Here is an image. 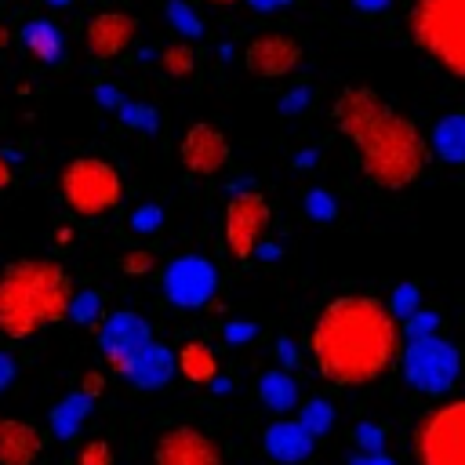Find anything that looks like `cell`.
I'll list each match as a JSON object with an SVG mask.
<instances>
[{"instance_id": "13", "label": "cell", "mask_w": 465, "mask_h": 465, "mask_svg": "<svg viewBox=\"0 0 465 465\" xmlns=\"http://www.w3.org/2000/svg\"><path fill=\"white\" fill-rule=\"evenodd\" d=\"M298 62H302V44L294 36H287V33H262L243 51V65L258 80L291 76L298 69Z\"/></svg>"}, {"instance_id": "35", "label": "cell", "mask_w": 465, "mask_h": 465, "mask_svg": "<svg viewBox=\"0 0 465 465\" xmlns=\"http://www.w3.org/2000/svg\"><path fill=\"white\" fill-rule=\"evenodd\" d=\"M102 389H105V374H102V371H87V374H84V385H80V392L94 400Z\"/></svg>"}, {"instance_id": "5", "label": "cell", "mask_w": 465, "mask_h": 465, "mask_svg": "<svg viewBox=\"0 0 465 465\" xmlns=\"http://www.w3.org/2000/svg\"><path fill=\"white\" fill-rule=\"evenodd\" d=\"M62 203L80 218H102L120 207L124 178L102 156H73L58 174Z\"/></svg>"}, {"instance_id": "33", "label": "cell", "mask_w": 465, "mask_h": 465, "mask_svg": "<svg viewBox=\"0 0 465 465\" xmlns=\"http://www.w3.org/2000/svg\"><path fill=\"white\" fill-rule=\"evenodd\" d=\"M120 113H124V120L134 124V127H149V131L156 127V113H153L149 105H124Z\"/></svg>"}, {"instance_id": "37", "label": "cell", "mask_w": 465, "mask_h": 465, "mask_svg": "<svg viewBox=\"0 0 465 465\" xmlns=\"http://www.w3.org/2000/svg\"><path fill=\"white\" fill-rule=\"evenodd\" d=\"M15 374H18V367H15V360L7 356V352H0V392L15 381Z\"/></svg>"}, {"instance_id": "40", "label": "cell", "mask_w": 465, "mask_h": 465, "mask_svg": "<svg viewBox=\"0 0 465 465\" xmlns=\"http://www.w3.org/2000/svg\"><path fill=\"white\" fill-rule=\"evenodd\" d=\"M352 7L371 15V11H385V7H389V0H352Z\"/></svg>"}, {"instance_id": "19", "label": "cell", "mask_w": 465, "mask_h": 465, "mask_svg": "<svg viewBox=\"0 0 465 465\" xmlns=\"http://www.w3.org/2000/svg\"><path fill=\"white\" fill-rule=\"evenodd\" d=\"M174 363H178V374L193 385H214V378H218V356L203 341H185L178 349Z\"/></svg>"}, {"instance_id": "42", "label": "cell", "mask_w": 465, "mask_h": 465, "mask_svg": "<svg viewBox=\"0 0 465 465\" xmlns=\"http://www.w3.org/2000/svg\"><path fill=\"white\" fill-rule=\"evenodd\" d=\"M280 360H283V363H291V360H294V345H291L287 338L280 341Z\"/></svg>"}, {"instance_id": "12", "label": "cell", "mask_w": 465, "mask_h": 465, "mask_svg": "<svg viewBox=\"0 0 465 465\" xmlns=\"http://www.w3.org/2000/svg\"><path fill=\"white\" fill-rule=\"evenodd\" d=\"M178 156H182V167L189 174H218L225 163H229V138L218 124H207V120H196L185 127L182 134V145H178Z\"/></svg>"}, {"instance_id": "46", "label": "cell", "mask_w": 465, "mask_h": 465, "mask_svg": "<svg viewBox=\"0 0 465 465\" xmlns=\"http://www.w3.org/2000/svg\"><path fill=\"white\" fill-rule=\"evenodd\" d=\"M276 4H294V0H276Z\"/></svg>"}, {"instance_id": "23", "label": "cell", "mask_w": 465, "mask_h": 465, "mask_svg": "<svg viewBox=\"0 0 465 465\" xmlns=\"http://www.w3.org/2000/svg\"><path fill=\"white\" fill-rule=\"evenodd\" d=\"M160 69L167 76H174V80H185L196 69V51L189 44H171V47L160 51Z\"/></svg>"}, {"instance_id": "10", "label": "cell", "mask_w": 465, "mask_h": 465, "mask_svg": "<svg viewBox=\"0 0 465 465\" xmlns=\"http://www.w3.org/2000/svg\"><path fill=\"white\" fill-rule=\"evenodd\" d=\"M145 345H153V331H149V323H145L138 312L120 309V312H109V316L102 320L98 349H102L109 371L124 374V371L131 367V360H134Z\"/></svg>"}, {"instance_id": "24", "label": "cell", "mask_w": 465, "mask_h": 465, "mask_svg": "<svg viewBox=\"0 0 465 465\" xmlns=\"http://www.w3.org/2000/svg\"><path fill=\"white\" fill-rule=\"evenodd\" d=\"M298 421H302V429L309 432V436H327V429L334 425V407L327 403V400H309L305 407H298Z\"/></svg>"}, {"instance_id": "18", "label": "cell", "mask_w": 465, "mask_h": 465, "mask_svg": "<svg viewBox=\"0 0 465 465\" xmlns=\"http://www.w3.org/2000/svg\"><path fill=\"white\" fill-rule=\"evenodd\" d=\"M429 149L443 163H465V113H447L429 131Z\"/></svg>"}, {"instance_id": "41", "label": "cell", "mask_w": 465, "mask_h": 465, "mask_svg": "<svg viewBox=\"0 0 465 465\" xmlns=\"http://www.w3.org/2000/svg\"><path fill=\"white\" fill-rule=\"evenodd\" d=\"M11 178H15V171H11V163H7V156L0 153V193L11 185Z\"/></svg>"}, {"instance_id": "9", "label": "cell", "mask_w": 465, "mask_h": 465, "mask_svg": "<svg viewBox=\"0 0 465 465\" xmlns=\"http://www.w3.org/2000/svg\"><path fill=\"white\" fill-rule=\"evenodd\" d=\"M214 291H218V272L200 254H182L163 269V294H167V302H174L182 309L207 305L214 298Z\"/></svg>"}, {"instance_id": "14", "label": "cell", "mask_w": 465, "mask_h": 465, "mask_svg": "<svg viewBox=\"0 0 465 465\" xmlns=\"http://www.w3.org/2000/svg\"><path fill=\"white\" fill-rule=\"evenodd\" d=\"M134 33H138V18L134 15H127V11H98L84 25V44H87L91 58L109 62V58H120L131 47Z\"/></svg>"}, {"instance_id": "4", "label": "cell", "mask_w": 465, "mask_h": 465, "mask_svg": "<svg viewBox=\"0 0 465 465\" xmlns=\"http://www.w3.org/2000/svg\"><path fill=\"white\" fill-rule=\"evenodd\" d=\"M407 33L429 62L465 80V0H414Z\"/></svg>"}, {"instance_id": "28", "label": "cell", "mask_w": 465, "mask_h": 465, "mask_svg": "<svg viewBox=\"0 0 465 465\" xmlns=\"http://www.w3.org/2000/svg\"><path fill=\"white\" fill-rule=\"evenodd\" d=\"M305 211H309V218H316V222H331V218L338 214V203H334L331 193L309 189V193H305Z\"/></svg>"}, {"instance_id": "17", "label": "cell", "mask_w": 465, "mask_h": 465, "mask_svg": "<svg viewBox=\"0 0 465 465\" xmlns=\"http://www.w3.org/2000/svg\"><path fill=\"white\" fill-rule=\"evenodd\" d=\"M174 352L167 349V345H160V341H153V345H145L134 360H131V367L120 374V378H127L131 385H138V389H163L171 378H174Z\"/></svg>"}, {"instance_id": "27", "label": "cell", "mask_w": 465, "mask_h": 465, "mask_svg": "<svg viewBox=\"0 0 465 465\" xmlns=\"http://www.w3.org/2000/svg\"><path fill=\"white\" fill-rule=\"evenodd\" d=\"M69 316H73L76 323H94V320H102V298H98V291H80V294L73 298Z\"/></svg>"}, {"instance_id": "20", "label": "cell", "mask_w": 465, "mask_h": 465, "mask_svg": "<svg viewBox=\"0 0 465 465\" xmlns=\"http://www.w3.org/2000/svg\"><path fill=\"white\" fill-rule=\"evenodd\" d=\"M258 396H262V403H265L272 414H291V411L298 407V385H294V378H291L287 371H280V367L258 374Z\"/></svg>"}, {"instance_id": "43", "label": "cell", "mask_w": 465, "mask_h": 465, "mask_svg": "<svg viewBox=\"0 0 465 465\" xmlns=\"http://www.w3.org/2000/svg\"><path fill=\"white\" fill-rule=\"evenodd\" d=\"M251 7H258V11H272V7H280L276 0H247Z\"/></svg>"}, {"instance_id": "1", "label": "cell", "mask_w": 465, "mask_h": 465, "mask_svg": "<svg viewBox=\"0 0 465 465\" xmlns=\"http://www.w3.org/2000/svg\"><path fill=\"white\" fill-rule=\"evenodd\" d=\"M334 131L352 145L356 167L367 185L400 193L411 189L429 167V138L374 87L349 84L331 98L327 109Z\"/></svg>"}, {"instance_id": "44", "label": "cell", "mask_w": 465, "mask_h": 465, "mask_svg": "<svg viewBox=\"0 0 465 465\" xmlns=\"http://www.w3.org/2000/svg\"><path fill=\"white\" fill-rule=\"evenodd\" d=\"M7 40H11V36H7V29H4V25H0V47H4V44H7Z\"/></svg>"}, {"instance_id": "15", "label": "cell", "mask_w": 465, "mask_h": 465, "mask_svg": "<svg viewBox=\"0 0 465 465\" xmlns=\"http://www.w3.org/2000/svg\"><path fill=\"white\" fill-rule=\"evenodd\" d=\"M44 429L25 418H4L0 414V465H36L44 454Z\"/></svg>"}, {"instance_id": "7", "label": "cell", "mask_w": 465, "mask_h": 465, "mask_svg": "<svg viewBox=\"0 0 465 465\" xmlns=\"http://www.w3.org/2000/svg\"><path fill=\"white\" fill-rule=\"evenodd\" d=\"M418 465H465V396L429 411L414 429Z\"/></svg>"}, {"instance_id": "11", "label": "cell", "mask_w": 465, "mask_h": 465, "mask_svg": "<svg viewBox=\"0 0 465 465\" xmlns=\"http://www.w3.org/2000/svg\"><path fill=\"white\" fill-rule=\"evenodd\" d=\"M153 465H222V450L203 429L171 425L153 443Z\"/></svg>"}, {"instance_id": "26", "label": "cell", "mask_w": 465, "mask_h": 465, "mask_svg": "<svg viewBox=\"0 0 465 465\" xmlns=\"http://www.w3.org/2000/svg\"><path fill=\"white\" fill-rule=\"evenodd\" d=\"M389 305V312L396 316V320H411L414 312H418V287L414 283H400L396 291H392V302H385Z\"/></svg>"}, {"instance_id": "32", "label": "cell", "mask_w": 465, "mask_h": 465, "mask_svg": "<svg viewBox=\"0 0 465 465\" xmlns=\"http://www.w3.org/2000/svg\"><path fill=\"white\" fill-rule=\"evenodd\" d=\"M120 269H124L127 276H145V272L153 269V254H149V251H127L124 262H120Z\"/></svg>"}, {"instance_id": "21", "label": "cell", "mask_w": 465, "mask_h": 465, "mask_svg": "<svg viewBox=\"0 0 465 465\" xmlns=\"http://www.w3.org/2000/svg\"><path fill=\"white\" fill-rule=\"evenodd\" d=\"M87 414H91V396L73 392V396H65V400L51 411V432H54L58 440H73V436L80 432V425H84Z\"/></svg>"}, {"instance_id": "34", "label": "cell", "mask_w": 465, "mask_h": 465, "mask_svg": "<svg viewBox=\"0 0 465 465\" xmlns=\"http://www.w3.org/2000/svg\"><path fill=\"white\" fill-rule=\"evenodd\" d=\"M160 207L156 203H149V207H142V211H134V218H131V225L138 229V232H153L156 225H160Z\"/></svg>"}, {"instance_id": "22", "label": "cell", "mask_w": 465, "mask_h": 465, "mask_svg": "<svg viewBox=\"0 0 465 465\" xmlns=\"http://www.w3.org/2000/svg\"><path fill=\"white\" fill-rule=\"evenodd\" d=\"M22 40H25V47L40 58V62H58L62 58V33L51 25V22H25V29H22Z\"/></svg>"}, {"instance_id": "29", "label": "cell", "mask_w": 465, "mask_h": 465, "mask_svg": "<svg viewBox=\"0 0 465 465\" xmlns=\"http://www.w3.org/2000/svg\"><path fill=\"white\" fill-rule=\"evenodd\" d=\"M407 323V341L411 338H429V334H436L440 331V312H429V309H418L411 320H403Z\"/></svg>"}, {"instance_id": "38", "label": "cell", "mask_w": 465, "mask_h": 465, "mask_svg": "<svg viewBox=\"0 0 465 465\" xmlns=\"http://www.w3.org/2000/svg\"><path fill=\"white\" fill-rule=\"evenodd\" d=\"M305 98H309V91H305V87H298L294 94H287V98L280 102V109H283V113H298V109L305 105Z\"/></svg>"}, {"instance_id": "6", "label": "cell", "mask_w": 465, "mask_h": 465, "mask_svg": "<svg viewBox=\"0 0 465 465\" xmlns=\"http://www.w3.org/2000/svg\"><path fill=\"white\" fill-rule=\"evenodd\" d=\"M400 371H403L407 385H414L418 392L443 396L447 389H454V381L461 374V352L443 334L411 338L407 349L400 352Z\"/></svg>"}, {"instance_id": "45", "label": "cell", "mask_w": 465, "mask_h": 465, "mask_svg": "<svg viewBox=\"0 0 465 465\" xmlns=\"http://www.w3.org/2000/svg\"><path fill=\"white\" fill-rule=\"evenodd\" d=\"M207 4H218V7H225V4H240V0H207Z\"/></svg>"}, {"instance_id": "25", "label": "cell", "mask_w": 465, "mask_h": 465, "mask_svg": "<svg viewBox=\"0 0 465 465\" xmlns=\"http://www.w3.org/2000/svg\"><path fill=\"white\" fill-rule=\"evenodd\" d=\"M167 18H171L174 29L185 33V36H200V33H203V22L196 18V11H193L185 0H171V4H167Z\"/></svg>"}, {"instance_id": "3", "label": "cell", "mask_w": 465, "mask_h": 465, "mask_svg": "<svg viewBox=\"0 0 465 465\" xmlns=\"http://www.w3.org/2000/svg\"><path fill=\"white\" fill-rule=\"evenodd\" d=\"M73 280L54 258H18L0 272V334L25 341L73 309Z\"/></svg>"}, {"instance_id": "16", "label": "cell", "mask_w": 465, "mask_h": 465, "mask_svg": "<svg viewBox=\"0 0 465 465\" xmlns=\"http://www.w3.org/2000/svg\"><path fill=\"white\" fill-rule=\"evenodd\" d=\"M262 447H265V454H269L272 461L298 465V461H305V458L312 454L316 436H309V432L302 429V421H298V418H276V421L265 429Z\"/></svg>"}, {"instance_id": "30", "label": "cell", "mask_w": 465, "mask_h": 465, "mask_svg": "<svg viewBox=\"0 0 465 465\" xmlns=\"http://www.w3.org/2000/svg\"><path fill=\"white\" fill-rule=\"evenodd\" d=\"M356 443H360L363 450H381L385 429H381V425H371V421H360V425H356Z\"/></svg>"}, {"instance_id": "2", "label": "cell", "mask_w": 465, "mask_h": 465, "mask_svg": "<svg viewBox=\"0 0 465 465\" xmlns=\"http://www.w3.org/2000/svg\"><path fill=\"white\" fill-rule=\"evenodd\" d=\"M403 352L400 320L374 294L331 298L309 327V356L316 371L338 389L378 381Z\"/></svg>"}, {"instance_id": "39", "label": "cell", "mask_w": 465, "mask_h": 465, "mask_svg": "<svg viewBox=\"0 0 465 465\" xmlns=\"http://www.w3.org/2000/svg\"><path fill=\"white\" fill-rule=\"evenodd\" d=\"M251 334H254V323H229L225 327V338L229 341H247Z\"/></svg>"}, {"instance_id": "8", "label": "cell", "mask_w": 465, "mask_h": 465, "mask_svg": "<svg viewBox=\"0 0 465 465\" xmlns=\"http://www.w3.org/2000/svg\"><path fill=\"white\" fill-rule=\"evenodd\" d=\"M269 225H272V207L258 189H240L229 196L222 232H225V247L232 258H240V262L254 258L258 247L265 243Z\"/></svg>"}, {"instance_id": "31", "label": "cell", "mask_w": 465, "mask_h": 465, "mask_svg": "<svg viewBox=\"0 0 465 465\" xmlns=\"http://www.w3.org/2000/svg\"><path fill=\"white\" fill-rule=\"evenodd\" d=\"M80 465H113V450L105 440H91L84 450H80Z\"/></svg>"}, {"instance_id": "36", "label": "cell", "mask_w": 465, "mask_h": 465, "mask_svg": "<svg viewBox=\"0 0 465 465\" xmlns=\"http://www.w3.org/2000/svg\"><path fill=\"white\" fill-rule=\"evenodd\" d=\"M349 465H396L389 454H381V450H363V454H356Z\"/></svg>"}]
</instances>
